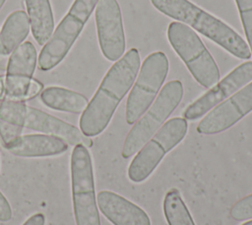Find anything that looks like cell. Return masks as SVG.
Listing matches in <instances>:
<instances>
[{
    "instance_id": "10",
    "label": "cell",
    "mask_w": 252,
    "mask_h": 225,
    "mask_svg": "<svg viewBox=\"0 0 252 225\" xmlns=\"http://www.w3.org/2000/svg\"><path fill=\"white\" fill-rule=\"evenodd\" d=\"M37 52L31 41L20 44L10 55L5 75V100L25 102L41 93L43 85L32 78Z\"/></svg>"
},
{
    "instance_id": "3",
    "label": "cell",
    "mask_w": 252,
    "mask_h": 225,
    "mask_svg": "<svg viewBox=\"0 0 252 225\" xmlns=\"http://www.w3.org/2000/svg\"><path fill=\"white\" fill-rule=\"evenodd\" d=\"M0 119L23 128L59 137L74 146L79 144L87 148L93 146L91 137L86 136L80 128L45 112L30 107L23 102L1 101Z\"/></svg>"
},
{
    "instance_id": "27",
    "label": "cell",
    "mask_w": 252,
    "mask_h": 225,
    "mask_svg": "<svg viewBox=\"0 0 252 225\" xmlns=\"http://www.w3.org/2000/svg\"><path fill=\"white\" fill-rule=\"evenodd\" d=\"M241 225H252V220L247 221V222H245V223H243V224H241Z\"/></svg>"
},
{
    "instance_id": "25",
    "label": "cell",
    "mask_w": 252,
    "mask_h": 225,
    "mask_svg": "<svg viewBox=\"0 0 252 225\" xmlns=\"http://www.w3.org/2000/svg\"><path fill=\"white\" fill-rule=\"evenodd\" d=\"M5 100V76L0 75V102Z\"/></svg>"
},
{
    "instance_id": "9",
    "label": "cell",
    "mask_w": 252,
    "mask_h": 225,
    "mask_svg": "<svg viewBox=\"0 0 252 225\" xmlns=\"http://www.w3.org/2000/svg\"><path fill=\"white\" fill-rule=\"evenodd\" d=\"M168 67L167 57L161 51L152 52L145 58L126 102L128 124H134L151 107L166 78Z\"/></svg>"
},
{
    "instance_id": "15",
    "label": "cell",
    "mask_w": 252,
    "mask_h": 225,
    "mask_svg": "<svg viewBox=\"0 0 252 225\" xmlns=\"http://www.w3.org/2000/svg\"><path fill=\"white\" fill-rule=\"evenodd\" d=\"M5 148L11 154L23 158L52 157L65 153L68 143L53 135L26 134L19 136Z\"/></svg>"
},
{
    "instance_id": "2",
    "label": "cell",
    "mask_w": 252,
    "mask_h": 225,
    "mask_svg": "<svg viewBox=\"0 0 252 225\" xmlns=\"http://www.w3.org/2000/svg\"><path fill=\"white\" fill-rule=\"evenodd\" d=\"M162 14L191 26L237 58L248 60L251 51L247 42L229 26L188 0H151Z\"/></svg>"
},
{
    "instance_id": "24",
    "label": "cell",
    "mask_w": 252,
    "mask_h": 225,
    "mask_svg": "<svg viewBox=\"0 0 252 225\" xmlns=\"http://www.w3.org/2000/svg\"><path fill=\"white\" fill-rule=\"evenodd\" d=\"M45 217L42 213H35L29 217L23 225H44Z\"/></svg>"
},
{
    "instance_id": "12",
    "label": "cell",
    "mask_w": 252,
    "mask_h": 225,
    "mask_svg": "<svg viewBox=\"0 0 252 225\" xmlns=\"http://www.w3.org/2000/svg\"><path fill=\"white\" fill-rule=\"evenodd\" d=\"M252 112V82L213 108L197 125L201 134L222 132Z\"/></svg>"
},
{
    "instance_id": "17",
    "label": "cell",
    "mask_w": 252,
    "mask_h": 225,
    "mask_svg": "<svg viewBox=\"0 0 252 225\" xmlns=\"http://www.w3.org/2000/svg\"><path fill=\"white\" fill-rule=\"evenodd\" d=\"M33 38L44 45L54 31V19L49 0H25Z\"/></svg>"
},
{
    "instance_id": "26",
    "label": "cell",
    "mask_w": 252,
    "mask_h": 225,
    "mask_svg": "<svg viewBox=\"0 0 252 225\" xmlns=\"http://www.w3.org/2000/svg\"><path fill=\"white\" fill-rule=\"evenodd\" d=\"M8 60H9V58L7 55H3L0 53V69L1 70H6Z\"/></svg>"
},
{
    "instance_id": "7",
    "label": "cell",
    "mask_w": 252,
    "mask_h": 225,
    "mask_svg": "<svg viewBox=\"0 0 252 225\" xmlns=\"http://www.w3.org/2000/svg\"><path fill=\"white\" fill-rule=\"evenodd\" d=\"M71 188L76 225H100L91 154L76 145L71 155Z\"/></svg>"
},
{
    "instance_id": "13",
    "label": "cell",
    "mask_w": 252,
    "mask_h": 225,
    "mask_svg": "<svg viewBox=\"0 0 252 225\" xmlns=\"http://www.w3.org/2000/svg\"><path fill=\"white\" fill-rule=\"evenodd\" d=\"M250 81H252V61H246L234 68L213 88L190 104L184 111L183 117L188 120H196L202 117Z\"/></svg>"
},
{
    "instance_id": "6",
    "label": "cell",
    "mask_w": 252,
    "mask_h": 225,
    "mask_svg": "<svg viewBox=\"0 0 252 225\" xmlns=\"http://www.w3.org/2000/svg\"><path fill=\"white\" fill-rule=\"evenodd\" d=\"M182 97L183 86L179 80L169 81L162 87L151 107L127 134L121 152L123 158H130L144 146L176 109Z\"/></svg>"
},
{
    "instance_id": "18",
    "label": "cell",
    "mask_w": 252,
    "mask_h": 225,
    "mask_svg": "<svg viewBox=\"0 0 252 225\" xmlns=\"http://www.w3.org/2000/svg\"><path fill=\"white\" fill-rule=\"evenodd\" d=\"M40 100L49 109L72 113L83 112L89 104V100L84 95L58 86L42 90Z\"/></svg>"
},
{
    "instance_id": "20",
    "label": "cell",
    "mask_w": 252,
    "mask_h": 225,
    "mask_svg": "<svg viewBox=\"0 0 252 225\" xmlns=\"http://www.w3.org/2000/svg\"><path fill=\"white\" fill-rule=\"evenodd\" d=\"M252 55V0H235Z\"/></svg>"
},
{
    "instance_id": "28",
    "label": "cell",
    "mask_w": 252,
    "mask_h": 225,
    "mask_svg": "<svg viewBox=\"0 0 252 225\" xmlns=\"http://www.w3.org/2000/svg\"><path fill=\"white\" fill-rule=\"evenodd\" d=\"M5 1H6V0H0V9H1V8H2V6L4 5Z\"/></svg>"
},
{
    "instance_id": "19",
    "label": "cell",
    "mask_w": 252,
    "mask_h": 225,
    "mask_svg": "<svg viewBox=\"0 0 252 225\" xmlns=\"http://www.w3.org/2000/svg\"><path fill=\"white\" fill-rule=\"evenodd\" d=\"M162 206L168 225H195L185 201L176 188H171L165 193Z\"/></svg>"
},
{
    "instance_id": "5",
    "label": "cell",
    "mask_w": 252,
    "mask_h": 225,
    "mask_svg": "<svg viewBox=\"0 0 252 225\" xmlns=\"http://www.w3.org/2000/svg\"><path fill=\"white\" fill-rule=\"evenodd\" d=\"M98 1L75 0L73 2L39 52L37 58L39 70L49 71L66 57Z\"/></svg>"
},
{
    "instance_id": "22",
    "label": "cell",
    "mask_w": 252,
    "mask_h": 225,
    "mask_svg": "<svg viewBox=\"0 0 252 225\" xmlns=\"http://www.w3.org/2000/svg\"><path fill=\"white\" fill-rule=\"evenodd\" d=\"M23 127L0 119V138L4 147L21 136Z\"/></svg>"
},
{
    "instance_id": "11",
    "label": "cell",
    "mask_w": 252,
    "mask_h": 225,
    "mask_svg": "<svg viewBox=\"0 0 252 225\" xmlns=\"http://www.w3.org/2000/svg\"><path fill=\"white\" fill-rule=\"evenodd\" d=\"M94 18L103 56L109 61H117L125 51V35L118 2L99 0L95 6Z\"/></svg>"
},
{
    "instance_id": "14",
    "label": "cell",
    "mask_w": 252,
    "mask_h": 225,
    "mask_svg": "<svg viewBox=\"0 0 252 225\" xmlns=\"http://www.w3.org/2000/svg\"><path fill=\"white\" fill-rule=\"evenodd\" d=\"M96 203L100 212L113 225H151L146 211L110 190H101L96 195Z\"/></svg>"
},
{
    "instance_id": "8",
    "label": "cell",
    "mask_w": 252,
    "mask_h": 225,
    "mask_svg": "<svg viewBox=\"0 0 252 225\" xmlns=\"http://www.w3.org/2000/svg\"><path fill=\"white\" fill-rule=\"evenodd\" d=\"M187 129L188 123L184 117H173L164 122L132 160L128 168L130 181L142 183L147 180L165 154L183 140Z\"/></svg>"
},
{
    "instance_id": "23",
    "label": "cell",
    "mask_w": 252,
    "mask_h": 225,
    "mask_svg": "<svg viewBox=\"0 0 252 225\" xmlns=\"http://www.w3.org/2000/svg\"><path fill=\"white\" fill-rule=\"evenodd\" d=\"M12 208L8 199L0 191V222H8L12 219Z\"/></svg>"
},
{
    "instance_id": "4",
    "label": "cell",
    "mask_w": 252,
    "mask_h": 225,
    "mask_svg": "<svg viewBox=\"0 0 252 225\" xmlns=\"http://www.w3.org/2000/svg\"><path fill=\"white\" fill-rule=\"evenodd\" d=\"M167 38L178 56L187 66L194 79L203 87L211 88L220 80V70L213 56L199 38L187 25L171 22Z\"/></svg>"
},
{
    "instance_id": "16",
    "label": "cell",
    "mask_w": 252,
    "mask_h": 225,
    "mask_svg": "<svg viewBox=\"0 0 252 225\" xmlns=\"http://www.w3.org/2000/svg\"><path fill=\"white\" fill-rule=\"evenodd\" d=\"M31 31V22L25 11L12 12L5 20L0 31V53L11 54L24 42Z\"/></svg>"
},
{
    "instance_id": "1",
    "label": "cell",
    "mask_w": 252,
    "mask_h": 225,
    "mask_svg": "<svg viewBox=\"0 0 252 225\" xmlns=\"http://www.w3.org/2000/svg\"><path fill=\"white\" fill-rule=\"evenodd\" d=\"M139 67V51L131 48L109 68L82 112L79 125L86 136H96L106 128L119 103L132 87Z\"/></svg>"
},
{
    "instance_id": "21",
    "label": "cell",
    "mask_w": 252,
    "mask_h": 225,
    "mask_svg": "<svg viewBox=\"0 0 252 225\" xmlns=\"http://www.w3.org/2000/svg\"><path fill=\"white\" fill-rule=\"evenodd\" d=\"M229 214L232 219L236 221H243L252 218V193L241 198L235 202L230 210Z\"/></svg>"
}]
</instances>
